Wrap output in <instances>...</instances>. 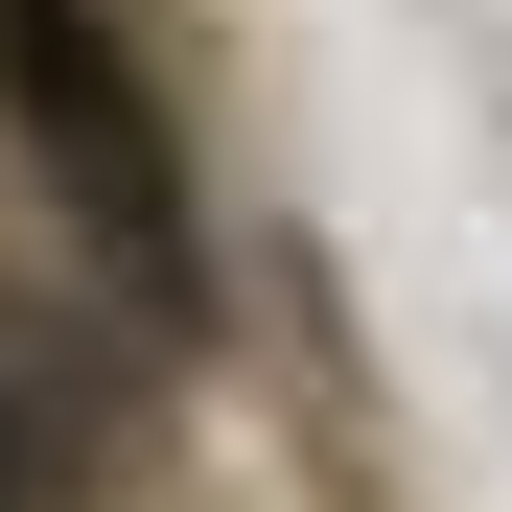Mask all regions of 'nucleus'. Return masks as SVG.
<instances>
[{
    "label": "nucleus",
    "mask_w": 512,
    "mask_h": 512,
    "mask_svg": "<svg viewBox=\"0 0 512 512\" xmlns=\"http://www.w3.org/2000/svg\"><path fill=\"white\" fill-rule=\"evenodd\" d=\"M0 117H24L47 210L117 256V303H187L210 233H187V140H163V70L94 24V0H0Z\"/></svg>",
    "instance_id": "obj_1"
},
{
    "label": "nucleus",
    "mask_w": 512,
    "mask_h": 512,
    "mask_svg": "<svg viewBox=\"0 0 512 512\" xmlns=\"http://www.w3.org/2000/svg\"><path fill=\"white\" fill-rule=\"evenodd\" d=\"M140 466V350L70 303H0V512H70Z\"/></svg>",
    "instance_id": "obj_2"
}]
</instances>
